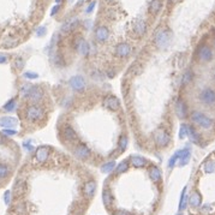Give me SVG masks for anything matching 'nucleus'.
I'll use <instances>...</instances> for the list:
<instances>
[{"mask_svg":"<svg viewBox=\"0 0 215 215\" xmlns=\"http://www.w3.org/2000/svg\"><path fill=\"white\" fill-rule=\"evenodd\" d=\"M70 85L76 91H81L85 88V81L82 76H74L70 78Z\"/></svg>","mask_w":215,"mask_h":215,"instance_id":"obj_9","label":"nucleus"},{"mask_svg":"<svg viewBox=\"0 0 215 215\" xmlns=\"http://www.w3.org/2000/svg\"><path fill=\"white\" fill-rule=\"evenodd\" d=\"M190 156H191L190 149L182 150V154H180V157H179V165H180V166H185V165L190 161Z\"/></svg>","mask_w":215,"mask_h":215,"instance_id":"obj_24","label":"nucleus"},{"mask_svg":"<svg viewBox=\"0 0 215 215\" xmlns=\"http://www.w3.org/2000/svg\"><path fill=\"white\" fill-rule=\"evenodd\" d=\"M3 134L6 135V136H14V135H17V130H11V129H4V130H3Z\"/></svg>","mask_w":215,"mask_h":215,"instance_id":"obj_40","label":"nucleus"},{"mask_svg":"<svg viewBox=\"0 0 215 215\" xmlns=\"http://www.w3.org/2000/svg\"><path fill=\"white\" fill-rule=\"evenodd\" d=\"M213 77H214V81H215V74H214V76H213Z\"/></svg>","mask_w":215,"mask_h":215,"instance_id":"obj_53","label":"nucleus"},{"mask_svg":"<svg viewBox=\"0 0 215 215\" xmlns=\"http://www.w3.org/2000/svg\"><path fill=\"white\" fill-rule=\"evenodd\" d=\"M191 80H192V74H191L190 71H186V74H184V77H183V83L184 84H188Z\"/></svg>","mask_w":215,"mask_h":215,"instance_id":"obj_38","label":"nucleus"},{"mask_svg":"<svg viewBox=\"0 0 215 215\" xmlns=\"http://www.w3.org/2000/svg\"><path fill=\"white\" fill-rule=\"evenodd\" d=\"M102 201L105 203V206H107V207L113 203V196L111 194V191L107 190V189H105V190L102 191Z\"/></svg>","mask_w":215,"mask_h":215,"instance_id":"obj_25","label":"nucleus"},{"mask_svg":"<svg viewBox=\"0 0 215 215\" xmlns=\"http://www.w3.org/2000/svg\"><path fill=\"white\" fill-rule=\"evenodd\" d=\"M24 77H25V78H29V80H35V78L39 77V74H35V72H25V74H24Z\"/></svg>","mask_w":215,"mask_h":215,"instance_id":"obj_41","label":"nucleus"},{"mask_svg":"<svg viewBox=\"0 0 215 215\" xmlns=\"http://www.w3.org/2000/svg\"><path fill=\"white\" fill-rule=\"evenodd\" d=\"M128 168H129V161L128 160H124V161H121L120 163L115 167V172H117V174H120L123 172H125Z\"/></svg>","mask_w":215,"mask_h":215,"instance_id":"obj_31","label":"nucleus"},{"mask_svg":"<svg viewBox=\"0 0 215 215\" xmlns=\"http://www.w3.org/2000/svg\"><path fill=\"white\" fill-rule=\"evenodd\" d=\"M197 57L201 61H209L212 60V58H213V52L208 46L203 45L197 49Z\"/></svg>","mask_w":215,"mask_h":215,"instance_id":"obj_8","label":"nucleus"},{"mask_svg":"<svg viewBox=\"0 0 215 215\" xmlns=\"http://www.w3.org/2000/svg\"><path fill=\"white\" fill-rule=\"evenodd\" d=\"M103 106L111 111H118L120 107V101L118 100L115 96H106L103 100Z\"/></svg>","mask_w":215,"mask_h":215,"instance_id":"obj_10","label":"nucleus"},{"mask_svg":"<svg viewBox=\"0 0 215 215\" xmlns=\"http://www.w3.org/2000/svg\"><path fill=\"white\" fill-rule=\"evenodd\" d=\"M106 1H107V3H113L114 0H106Z\"/></svg>","mask_w":215,"mask_h":215,"instance_id":"obj_51","label":"nucleus"},{"mask_svg":"<svg viewBox=\"0 0 215 215\" xmlns=\"http://www.w3.org/2000/svg\"><path fill=\"white\" fill-rule=\"evenodd\" d=\"M188 136H189V138H190L192 142H195V143H197V142L200 141V136H198V134L196 132V130L192 128V126H189Z\"/></svg>","mask_w":215,"mask_h":215,"instance_id":"obj_30","label":"nucleus"},{"mask_svg":"<svg viewBox=\"0 0 215 215\" xmlns=\"http://www.w3.org/2000/svg\"><path fill=\"white\" fill-rule=\"evenodd\" d=\"M74 155H76L78 159L87 160L88 157H90L91 152H90V149L88 148L85 144H78V146L76 147V149H74Z\"/></svg>","mask_w":215,"mask_h":215,"instance_id":"obj_11","label":"nucleus"},{"mask_svg":"<svg viewBox=\"0 0 215 215\" xmlns=\"http://www.w3.org/2000/svg\"><path fill=\"white\" fill-rule=\"evenodd\" d=\"M114 168H115V162L112 160V161H108L101 166V172H102V173H109V172H112Z\"/></svg>","mask_w":215,"mask_h":215,"instance_id":"obj_28","label":"nucleus"},{"mask_svg":"<svg viewBox=\"0 0 215 215\" xmlns=\"http://www.w3.org/2000/svg\"><path fill=\"white\" fill-rule=\"evenodd\" d=\"M46 34V28L45 27H40L37 30H36V35L37 36H42V35H45Z\"/></svg>","mask_w":215,"mask_h":215,"instance_id":"obj_43","label":"nucleus"},{"mask_svg":"<svg viewBox=\"0 0 215 215\" xmlns=\"http://www.w3.org/2000/svg\"><path fill=\"white\" fill-rule=\"evenodd\" d=\"M188 129L189 126L188 125H185V124H182L180 125V131H179V138H184V137H186L188 136Z\"/></svg>","mask_w":215,"mask_h":215,"instance_id":"obj_37","label":"nucleus"},{"mask_svg":"<svg viewBox=\"0 0 215 215\" xmlns=\"http://www.w3.org/2000/svg\"><path fill=\"white\" fill-rule=\"evenodd\" d=\"M23 147H25L27 150H29V152L34 150V147L33 146H30V143H29V142H24V143H23Z\"/></svg>","mask_w":215,"mask_h":215,"instance_id":"obj_47","label":"nucleus"},{"mask_svg":"<svg viewBox=\"0 0 215 215\" xmlns=\"http://www.w3.org/2000/svg\"><path fill=\"white\" fill-rule=\"evenodd\" d=\"M178 215H182V214H178Z\"/></svg>","mask_w":215,"mask_h":215,"instance_id":"obj_54","label":"nucleus"},{"mask_svg":"<svg viewBox=\"0 0 215 215\" xmlns=\"http://www.w3.org/2000/svg\"><path fill=\"white\" fill-rule=\"evenodd\" d=\"M175 113L180 118V119H184L186 117V113H188V107L184 103L183 100H178L177 103H175Z\"/></svg>","mask_w":215,"mask_h":215,"instance_id":"obj_15","label":"nucleus"},{"mask_svg":"<svg viewBox=\"0 0 215 215\" xmlns=\"http://www.w3.org/2000/svg\"><path fill=\"white\" fill-rule=\"evenodd\" d=\"M23 190H24V180H23V179H18V180L16 182V184H14V195L18 197L19 195L23 194Z\"/></svg>","mask_w":215,"mask_h":215,"instance_id":"obj_27","label":"nucleus"},{"mask_svg":"<svg viewBox=\"0 0 215 215\" xmlns=\"http://www.w3.org/2000/svg\"><path fill=\"white\" fill-rule=\"evenodd\" d=\"M20 95L30 101L33 105H36L37 102L42 100L43 96V90L37 85H31V84H24L20 88Z\"/></svg>","mask_w":215,"mask_h":215,"instance_id":"obj_1","label":"nucleus"},{"mask_svg":"<svg viewBox=\"0 0 215 215\" xmlns=\"http://www.w3.org/2000/svg\"><path fill=\"white\" fill-rule=\"evenodd\" d=\"M11 191H6L5 192V196H4V201H5V203L6 204H8L10 203V200H11Z\"/></svg>","mask_w":215,"mask_h":215,"instance_id":"obj_44","label":"nucleus"},{"mask_svg":"<svg viewBox=\"0 0 215 215\" xmlns=\"http://www.w3.org/2000/svg\"><path fill=\"white\" fill-rule=\"evenodd\" d=\"M16 100L14 99H11V100L8 101V102H6L5 105H4V109L6 111V112H12V111H14V108H16Z\"/></svg>","mask_w":215,"mask_h":215,"instance_id":"obj_33","label":"nucleus"},{"mask_svg":"<svg viewBox=\"0 0 215 215\" xmlns=\"http://www.w3.org/2000/svg\"><path fill=\"white\" fill-rule=\"evenodd\" d=\"M189 202V197L186 195V188L183 189L182 191V197H180V206H179V209L183 210V209L186 208V204H188Z\"/></svg>","mask_w":215,"mask_h":215,"instance_id":"obj_29","label":"nucleus"},{"mask_svg":"<svg viewBox=\"0 0 215 215\" xmlns=\"http://www.w3.org/2000/svg\"><path fill=\"white\" fill-rule=\"evenodd\" d=\"M108 35H109V31H108L107 27H105V25H100L95 30V39L99 42H105L108 39Z\"/></svg>","mask_w":215,"mask_h":215,"instance_id":"obj_14","label":"nucleus"},{"mask_svg":"<svg viewBox=\"0 0 215 215\" xmlns=\"http://www.w3.org/2000/svg\"><path fill=\"white\" fill-rule=\"evenodd\" d=\"M59 8H60V5H59V4H57L55 6L52 7V10H51V14H52V16H55V14H57V12H58V10H59Z\"/></svg>","mask_w":215,"mask_h":215,"instance_id":"obj_45","label":"nucleus"},{"mask_svg":"<svg viewBox=\"0 0 215 215\" xmlns=\"http://www.w3.org/2000/svg\"><path fill=\"white\" fill-rule=\"evenodd\" d=\"M55 1H57V3H60L61 0H55Z\"/></svg>","mask_w":215,"mask_h":215,"instance_id":"obj_52","label":"nucleus"},{"mask_svg":"<svg viewBox=\"0 0 215 215\" xmlns=\"http://www.w3.org/2000/svg\"><path fill=\"white\" fill-rule=\"evenodd\" d=\"M146 30H147V24L146 22L142 19L136 20L134 23V31L138 35H144L146 34Z\"/></svg>","mask_w":215,"mask_h":215,"instance_id":"obj_19","label":"nucleus"},{"mask_svg":"<svg viewBox=\"0 0 215 215\" xmlns=\"http://www.w3.org/2000/svg\"><path fill=\"white\" fill-rule=\"evenodd\" d=\"M7 140V136L4 134H0V144H4Z\"/></svg>","mask_w":215,"mask_h":215,"instance_id":"obj_48","label":"nucleus"},{"mask_svg":"<svg viewBox=\"0 0 215 215\" xmlns=\"http://www.w3.org/2000/svg\"><path fill=\"white\" fill-rule=\"evenodd\" d=\"M214 171H215V162L210 161V160L206 161V163H204V172L206 173H213Z\"/></svg>","mask_w":215,"mask_h":215,"instance_id":"obj_34","label":"nucleus"},{"mask_svg":"<svg viewBox=\"0 0 215 215\" xmlns=\"http://www.w3.org/2000/svg\"><path fill=\"white\" fill-rule=\"evenodd\" d=\"M171 37H172V34H171L169 30H166V29L159 30L156 33V35H155V45H156V47L165 48L169 43Z\"/></svg>","mask_w":215,"mask_h":215,"instance_id":"obj_3","label":"nucleus"},{"mask_svg":"<svg viewBox=\"0 0 215 215\" xmlns=\"http://www.w3.org/2000/svg\"><path fill=\"white\" fill-rule=\"evenodd\" d=\"M202 213H206V214H208V213H210L212 212V207L209 206V204H207V206H204V207H202Z\"/></svg>","mask_w":215,"mask_h":215,"instance_id":"obj_46","label":"nucleus"},{"mask_svg":"<svg viewBox=\"0 0 215 215\" xmlns=\"http://www.w3.org/2000/svg\"><path fill=\"white\" fill-rule=\"evenodd\" d=\"M95 190H96V183L90 180V182H87L84 184V188H83V192L85 197H91L94 195Z\"/></svg>","mask_w":215,"mask_h":215,"instance_id":"obj_18","label":"nucleus"},{"mask_svg":"<svg viewBox=\"0 0 215 215\" xmlns=\"http://www.w3.org/2000/svg\"><path fill=\"white\" fill-rule=\"evenodd\" d=\"M7 61V58L4 55V54H0V64H4Z\"/></svg>","mask_w":215,"mask_h":215,"instance_id":"obj_50","label":"nucleus"},{"mask_svg":"<svg viewBox=\"0 0 215 215\" xmlns=\"http://www.w3.org/2000/svg\"><path fill=\"white\" fill-rule=\"evenodd\" d=\"M162 7L161 0H152L149 4V12L152 14H157Z\"/></svg>","mask_w":215,"mask_h":215,"instance_id":"obj_21","label":"nucleus"},{"mask_svg":"<svg viewBox=\"0 0 215 215\" xmlns=\"http://www.w3.org/2000/svg\"><path fill=\"white\" fill-rule=\"evenodd\" d=\"M77 24H78V20L76 19V18H71V19L66 20V22L61 25V31H63L64 34L70 33V31H71V30H72Z\"/></svg>","mask_w":215,"mask_h":215,"instance_id":"obj_20","label":"nucleus"},{"mask_svg":"<svg viewBox=\"0 0 215 215\" xmlns=\"http://www.w3.org/2000/svg\"><path fill=\"white\" fill-rule=\"evenodd\" d=\"M63 136H64V138L69 142H76L78 140V136L76 134L74 129L72 128V126H70V125L64 126V129H63Z\"/></svg>","mask_w":215,"mask_h":215,"instance_id":"obj_13","label":"nucleus"},{"mask_svg":"<svg viewBox=\"0 0 215 215\" xmlns=\"http://www.w3.org/2000/svg\"><path fill=\"white\" fill-rule=\"evenodd\" d=\"M18 124V120L14 117H1L0 118V126L1 128H14Z\"/></svg>","mask_w":215,"mask_h":215,"instance_id":"obj_17","label":"nucleus"},{"mask_svg":"<svg viewBox=\"0 0 215 215\" xmlns=\"http://www.w3.org/2000/svg\"><path fill=\"white\" fill-rule=\"evenodd\" d=\"M14 65H16L17 69H23V66H24V60L22 58H17L14 60Z\"/></svg>","mask_w":215,"mask_h":215,"instance_id":"obj_39","label":"nucleus"},{"mask_svg":"<svg viewBox=\"0 0 215 215\" xmlns=\"http://www.w3.org/2000/svg\"><path fill=\"white\" fill-rule=\"evenodd\" d=\"M200 100L206 105H213L215 103V91L213 89H204L200 94Z\"/></svg>","mask_w":215,"mask_h":215,"instance_id":"obj_7","label":"nucleus"},{"mask_svg":"<svg viewBox=\"0 0 215 215\" xmlns=\"http://www.w3.org/2000/svg\"><path fill=\"white\" fill-rule=\"evenodd\" d=\"M114 215H131L130 213L125 212V210H117L114 213Z\"/></svg>","mask_w":215,"mask_h":215,"instance_id":"obj_49","label":"nucleus"},{"mask_svg":"<svg viewBox=\"0 0 215 215\" xmlns=\"http://www.w3.org/2000/svg\"><path fill=\"white\" fill-rule=\"evenodd\" d=\"M191 120L196 123L197 125H200L203 129H209L213 125V121L207 115H204L201 112H192L191 114Z\"/></svg>","mask_w":215,"mask_h":215,"instance_id":"obj_4","label":"nucleus"},{"mask_svg":"<svg viewBox=\"0 0 215 215\" xmlns=\"http://www.w3.org/2000/svg\"><path fill=\"white\" fill-rule=\"evenodd\" d=\"M74 49L81 54V55H88L90 52V48H89V43L84 40L83 37H78L74 41Z\"/></svg>","mask_w":215,"mask_h":215,"instance_id":"obj_6","label":"nucleus"},{"mask_svg":"<svg viewBox=\"0 0 215 215\" xmlns=\"http://www.w3.org/2000/svg\"><path fill=\"white\" fill-rule=\"evenodd\" d=\"M95 5H96V3L95 1H91L89 5H88V7H87V10H85V12L87 14H90V12H93V10L95 8Z\"/></svg>","mask_w":215,"mask_h":215,"instance_id":"obj_42","label":"nucleus"},{"mask_svg":"<svg viewBox=\"0 0 215 215\" xmlns=\"http://www.w3.org/2000/svg\"><path fill=\"white\" fill-rule=\"evenodd\" d=\"M114 53H115V55H118V57H120V58H125V57H128L129 54L131 53V46H130L129 43H125V42L119 43V45L115 47Z\"/></svg>","mask_w":215,"mask_h":215,"instance_id":"obj_12","label":"nucleus"},{"mask_svg":"<svg viewBox=\"0 0 215 215\" xmlns=\"http://www.w3.org/2000/svg\"><path fill=\"white\" fill-rule=\"evenodd\" d=\"M180 154H182V150H178L177 153L173 154V156L169 159V161H168V167L169 168H173L175 165V162L179 160V157H180Z\"/></svg>","mask_w":215,"mask_h":215,"instance_id":"obj_32","label":"nucleus"},{"mask_svg":"<svg viewBox=\"0 0 215 215\" xmlns=\"http://www.w3.org/2000/svg\"><path fill=\"white\" fill-rule=\"evenodd\" d=\"M48 155H49V150L47 147H39L36 149L35 157L39 162H45L48 159Z\"/></svg>","mask_w":215,"mask_h":215,"instance_id":"obj_16","label":"nucleus"},{"mask_svg":"<svg viewBox=\"0 0 215 215\" xmlns=\"http://www.w3.org/2000/svg\"><path fill=\"white\" fill-rule=\"evenodd\" d=\"M43 117V108L39 105H30L25 109V118L29 121H37Z\"/></svg>","mask_w":215,"mask_h":215,"instance_id":"obj_2","label":"nucleus"},{"mask_svg":"<svg viewBox=\"0 0 215 215\" xmlns=\"http://www.w3.org/2000/svg\"><path fill=\"white\" fill-rule=\"evenodd\" d=\"M154 142L157 147H166L169 143V135L163 130H157L154 134Z\"/></svg>","mask_w":215,"mask_h":215,"instance_id":"obj_5","label":"nucleus"},{"mask_svg":"<svg viewBox=\"0 0 215 215\" xmlns=\"http://www.w3.org/2000/svg\"><path fill=\"white\" fill-rule=\"evenodd\" d=\"M130 161H131V163H132L134 167H143V166L147 165V161H146L144 157H142V156H132Z\"/></svg>","mask_w":215,"mask_h":215,"instance_id":"obj_26","label":"nucleus"},{"mask_svg":"<svg viewBox=\"0 0 215 215\" xmlns=\"http://www.w3.org/2000/svg\"><path fill=\"white\" fill-rule=\"evenodd\" d=\"M8 172H10V169H8V167H7L6 165L0 163V179H3V178L7 177Z\"/></svg>","mask_w":215,"mask_h":215,"instance_id":"obj_36","label":"nucleus"},{"mask_svg":"<svg viewBox=\"0 0 215 215\" xmlns=\"http://www.w3.org/2000/svg\"><path fill=\"white\" fill-rule=\"evenodd\" d=\"M128 137L126 136H120V138H119V141H118V146H119V148L121 149V150H125L126 149V147H128Z\"/></svg>","mask_w":215,"mask_h":215,"instance_id":"obj_35","label":"nucleus"},{"mask_svg":"<svg viewBox=\"0 0 215 215\" xmlns=\"http://www.w3.org/2000/svg\"><path fill=\"white\" fill-rule=\"evenodd\" d=\"M189 203H190V206H192V207H200L202 203V198H201V196H200V194L196 192V191H194V192L191 194V196L189 197Z\"/></svg>","mask_w":215,"mask_h":215,"instance_id":"obj_22","label":"nucleus"},{"mask_svg":"<svg viewBox=\"0 0 215 215\" xmlns=\"http://www.w3.org/2000/svg\"><path fill=\"white\" fill-rule=\"evenodd\" d=\"M149 175H150V178H152V180L155 183L160 182L161 180V172H160V169L157 167H155V166H153V167H150V169H149Z\"/></svg>","mask_w":215,"mask_h":215,"instance_id":"obj_23","label":"nucleus"}]
</instances>
